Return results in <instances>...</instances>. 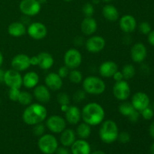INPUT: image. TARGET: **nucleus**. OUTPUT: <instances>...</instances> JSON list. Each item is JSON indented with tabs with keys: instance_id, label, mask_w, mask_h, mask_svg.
<instances>
[{
	"instance_id": "f257e3e1",
	"label": "nucleus",
	"mask_w": 154,
	"mask_h": 154,
	"mask_svg": "<svg viewBox=\"0 0 154 154\" xmlns=\"http://www.w3.org/2000/svg\"><path fill=\"white\" fill-rule=\"evenodd\" d=\"M105 117L103 107L96 102H89L81 110V119L90 126L100 125L104 121Z\"/></svg>"
},
{
	"instance_id": "f03ea898",
	"label": "nucleus",
	"mask_w": 154,
	"mask_h": 154,
	"mask_svg": "<svg viewBox=\"0 0 154 154\" xmlns=\"http://www.w3.org/2000/svg\"><path fill=\"white\" fill-rule=\"evenodd\" d=\"M48 117V110L39 102L32 103L25 108L22 114L24 123L29 126L43 123Z\"/></svg>"
},
{
	"instance_id": "7ed1b4c3",
	"label": "nucleus",
	"mask_w": 154,
	"mask_h": 154,
	"mask_svg": "<svg viewBox=\"0 0 154 154\" xmlns=\"http://www.w3.org/2000/svg\"><path fill=\"white\" fill-rule=\"evenodd\" d=\"M99 135L100 139L105 144H112L118 138L119 128L116 122L107 120L101 123Z\"/></svg>"
},
{
	"instance_id": "20e7f679",
	"label": "nucleus",
	"mask_w": 154,
	"mask_h": 154,
	"mask_svg": "<svg viewBox=\"0 0 154 154\" xmlns=\"http://www.w3.org/2000/svg\"><path fill=\"white\" fill-rule=\"evenodd\" d=\"M82 87L87 94L99 96L105 91L106 84L101 78L90 75L84 78L82 83Z\"/></svg>"
},
{
	"instance_id": "39448f33",
	"label": "nucleus",
	"mask_w": 154,
	"mask_h": 154,
	"mask_svg": "<svg viewBox=\"0 0 154 154\" xmlns=\"http://www.w3.org/2000/svg\"><path fill=\"white\" fill-rule=\"evenodd\" d=\"M38 147L39 150L44 154L55 153L59 147L57 138L52 134H44L38 141Z\"/></svg>"
},
{
	"instance_id": "423d86ee",
	"label": "nucleus",
	"mask_w": 154,
	"mask_h": 154,
	"mask_svg": "<svg viewBox=\"0 0 154 154\" xmlns=\"http://www.w3.org/2000/svg\"><path fill=\"white\" fill-rule=\"evenodd\" d=\"M65 66L69 69H76L81 65L83 57L81 53L76 48H70L64 54L63 57Z\"/></svg>"
},
{
	"instance_id": "0eeeda50",
	"label": "nucleus",
	"mask_w": 154,
	"mask_h": 154,
	"mask_svg": "<svg viewBox=\"0 0 154 154\" xmlns=\"http://www.w3.org/2000/svg\"><path fill=\"white\" fill-rule=\"evenodd\" d=\"M45 126L52 133L60 134L66 129V120L60 115H52L47 118Z\"/></svg>"
},
{
	"instance_id": "6e6552de",
	"label": "nucleus",
	"mask_w": 154,
	"mask_h": 154,
	"mask_svg": "<svg viewBox=\"0 0 154 154\" xmlns=\"http://www.w3.org/2000/svg\"><path fill=\"white\" fill-rule=\"evenodd\" d=\"M19 8L23 14L31 17L40 13L42 5L38 0H21Z\"/></svg>"
},
{
	"instance_id": "1a4fd4ad",
	"label": "nucleus",
	"mask_w": 154,
	"mask_h": 154,
	"mask_svg": "<svg viewBox=\"0 0 154 154\" xmlns=\"http://www.w3.org/2000/svg\"><path fill=\"white\" fill-rule=\"evenodd\" d=\"M9 88L20 89L23 86V77L20 72L11 69L5 72L4 82Z\"/></svg>"
},
{
	"instance_id": "9d476101",
	"label": "nucleus",
	"mask_w": 154,
	"mask_h": 154,
	"mask_svg": "<svg viewBox=\"0 0 154 154\" xmlns=\"http://www.w3.org/2000/svg\"><path fill=\"white\" fill-rule=\"evenodd\" d=\"M113 95L119 101H126L131 94V88L126 80L115 82L113 87Z\"/></svg>"
},
{
	"instance_id": "9b49d317",
	"label": "nucleus",
	"mask_w": 154,
	"mask_h": 154,
	"mask_svg": "<svg viewBox=\"0 0 154 154\" xmlns=\"http://www.w3.org/2000/svg\"><path fill=\"white\" fill-rule=\"evenodd\" d=\"M26 33L35 40H42L48 35V28L41 22L31 23L26 27Z\"/></svg>"
},
{
	"instance_id": "f8f14e48",
	"label": "nucleus",
	"mask_w": 154,
	"mask_h": 154,
	"mask_svg": "<svg viewBox=\"0 0 154 154\" xmlns=\"http://www.w3.org/2000/svg\"><path fill=\"white\" fill-rule=\"evenodd\" d=\"M106 45V42L100 35H91L85 42V48L89 53L98 54L103 51Z\"/></svg>"
},
{
	"instance_id": "ddd939ff",
	"label": "nucleus",
	"mask_w": 154,
	"mask_h": 154,
	"mask_svg": "<svg viewBox=\"0 0 154 154\" xmlns=\"http://www.w3.org/2000/svg\"><path fill=\"white\" fill-rule=\"evenodd\" d=\"M132 60L135 63H142L147 56V50L145 45L141 42L135 43L130 51Z\"/></svg>"
},
{
	"instance_id": "4468645a",
	"label": "nucleus",
	"mask_w": 154,
	"mask_h": 154,
	"mask_svg": "<svg viewBox=\"0 0 154 154\" xmlns=\"http://www.w3.org/2000/svg\"><path fill=\"white\" fill-rule=\"evenodd\" d=\"M12 69L17 72H21L27 70L31 66L30 57L24 54H19L14 56L11 62Z\"/></svg>"
},
{
	"instance_id": "2eb2a0df",
	"label": "nucleus",
	"mask_w": 154,
	"mask_h": 154,
	"mask_svg": "<svg viewBox=\"0 0 154 154\" xmlns=\"http://www.w3.org/2000/svg\"><path fill=\"white\" fill-rule=\"evenodd\" d=\"M131 103L134 108L140 112L144 108L150 106V100L147 93L144 92H138L132 96Z\"/></svg>"
},
{
	"instance_id": "dca6fc26",
	"label": "nucleus",
	"mask_w": 154,
	"mask_h": 154,
	"mask_svg": "<svg viewBox=\"0 0 154 154\" xmlns=\"http://www.w3.org/2000/svg\"><path fill=\"white\" fill-rule=\"evenodd\" d=\"M120 28L122 31L126 34L132 33L136 29L137 21L135 17L131 14H125L120 17L119 21Z\"/></svg>"
},
{
	"instance_id": "f3484780",
	"label": "nucleus",
	"mask_w": 154,
	"mask_h": 154,
	"mask_svg": "<svg viewBox=\"0 0 154 154\" xmlns=\"http://www.w3.org/2000/svg\"><path fill=\"white\" fill-rule=\"evenodd\" d=\"M45 84L48 89L53 91H58L63 87V78L56 72H50L45 76Z\"/></svg>"
},
{
	"instance_id": "a211bd4d",
	"label": "nucleus",
	"mask_w": 154,
	"mask_h": 154,
	"mask_svg": "<svg viewBox=\"0 0 154 154\" xmlns=\"http://www.w3.org/2000/svg\"><path fill=\"white\" fill-rule=\"evenodd\" d=\"M33 97L39 103H48L51 100V92L46 85H37L33 90Z\"/></svg>"
},
{
	"instance_id": "6ab92c4d",
	"label": "nucleus",
	"mask_w": 154,
	"mask_h": 154,
	"mask_svg": "<svg viewBox=\"0 0 154 154\" xmlns=\"http://www.w3.org/2000/svg\"><path fill=\"white\" fill-rule=\"evenodd\" d=\"M65 119L69 124H78L81 120V111L75 105H69L65 111Z\"/></svg>"
},
{
	"instance_id": "aec40b11",
	"label": "nucleus",
	"mask_w": 154,
	"mask_h": 154,
	"mask_svg": "<svg viewBox=\"0 0 154 154\" xmlns=\"http://www.w3.org/2000/svg\"><path fill=\"white\" fill-rule=\"evenodd\" d=\"M97 21L93 17H85L81 23V32L87 36H91L97 31Z\"/></svg>"
},
{
	"instance_id": "412c9836",
	"label": "nucleus",
	"mask_w": 154,
	"mask_h": 154,
	"mask_svg": "<svg viewBox=\"0 0 154 154\" xmlns=\"http://www.w3.org/2000/svg\"><path fill=\"white\" fill-rule=\"evenodd\" d=\"M117 71H118V66L114 61H105L102 63L99 67V72L100 75L105 78H112Z\"/></svg>"
},
{
	"instance_id": "4be33fe9",
	"label": "nucleus",
	"mask_w": 154,
	"mask_h": 154,
	"mask_svg": "<svg viewBox=\"0 0 154 154\" xmlns=\"http://www.w3.org/2000/svg\"><path fill=\"white\" fill-rule=\"evenodd\" d=\"M72 154H90L91 147L90 143L84 139L76 140L71 146Z\"/></svg>"
},
{
	"instance_id": "5701e85b",
	"label": "nucleus",
	"mask_w": 154,
	"mask_h": 154,
	"mask_svg": "<svg viewBox=\"0 0 154 154\" xmlns=\"http://www.w3.org/2000/svg\"><path fill=\"white\" fill-rule=\"evenodd\" d=\"M8 33L11 37L20 38L26 34V26L20 21L13 22L8 27Z\"/></svg>"
},
{
	"instance_id": "b1692460",
	"label": "nucleus",
	"mask_w": 154,
	"mask_h": 154,
	"mask_svg": "<svg viewBox=\"0 0 154 154\" xmlns=\"http://www.w3.org/2000/svg\"><path fill=\"white\" fill-rule=\"evenodd\" d=\"M38 66L43 70H48L51 69L54 64V59L51 54L48 52H41L38 54Z\"/></svg>"
},
{
	"instance_id": "393cba45",
	"label": "nucleus",
	"mask_w": 154,
	"mask_h": 154,
	"mask_svg": "<svg viewBox=\"0 0 154 154\" xmlns=\"http://www.w3.org/2000/svg\"><path fill=\"white\" fill-rule=\"evenodd\" d=\"M76 132L72 129H65L60 133V141L64 147H69L76 141Z\"/></svg>"
},
{
	"instance_id": "a878e982",
	"label": "nucleus",
	"mask_w": 154,
	"mask_h": 154,
	"mask_svg": "<svg viewBox=\"0 0 154 154\" xmlns=\"http://www.w3.org/2000/svg\"><path fill=\"white\" fill-rule=\"evenodd\" d=\"M39 83V76L36 72H28L23 76V86L27 89H34Z\"/></svg>"
},
{
	"instance_id": "bb28decb",
	"label": "nucleus",
	"mask_w": 154,
	"mask_h": 154,
	"mask_svg": "<svg viewBox=\"0 0 154 154\" xmlns=\"http://www.w3.org/2000/svg\"><path fill=\"white\" fill-rule=\"evenodd\" d=\"M102 15L105 19L111 22H115L120 17V14L117 8L111 4L105 5L102 8Z\"/></svg>"
},
{
	"instance_id": "cd10ccee",
	"label": "nucleus",
	"mask_w": 154,
	"mask_h": 154,
	"mask_svg": "<svg viewBox=\"0 0 154 154\" xmlns=\"http://www.w3.org/2000/svg\"><path fill=\"white\" fill-rule=\"evenodd\" d=\"M91 126L87 123H79L77 126L76 135L79 137L80 139H87L91 135Z\"/></svg>"
},
{
	"instance_id": "c85d7f7f",
	"label": "nucleus",
	"mask_w": 154,
	"mask_h": 154,
	"mask_svg": "<svg viewBox=\"0 0 154 154\" xmlns=\"http://www.w3.org/2000/svg\"><path fill=\"white\" fill-rule=\"evenodd\" d=\"M118 111L120 113V114H122L124 117H128L135 111V109L132 106L131 102L123 101L118 106Z\"/></svg>"
},
{
	"instance_id": "c756f323",
	"label": "nucleus",
	"mask_w": 154,
	"mask_h": 154,
	"mask_svg": "<svg viewBox=\"0 0 154 154\" xmlns=\"http://www.w3.org/2000/svg\"><path fill=\"white\" fill-rule=\"evenodd\" d=\"M121 72L123 74L124 80L127 81V80H130L135 77L136 69L132 64H126L123 67Z\"/></svg>"
},
{
	"instance_id": "7c9ffc66",
	"label": "nucleus",
	"mask_w": 154,
	"mask_h": 154,
	"mask_svg": "<svg viewBox=\"0 0 154 154\" xmlns=\"http://www.w3.org/2000/svg\"><path fill=\"white\" fill-rule=\"evenodd\" d=\"M32 99L33 96L31 93L27 91H20L17 102L20 105H24V106H28L30 104H32Z\"/></svg>"
},
{
	"instance_id": "2f4dec72",
	"label": "nucleus",
	"mask_w": 154,
	"mask_h": 154,
	"mask_svg": "<svg viewBox=\"0 0 154 154\" xmlns=\"http://www.w3.org/2000/svg\"><path fill=\"white\" fill-rule=\"evenodd\" d=\"M68 78L72 84H79L80 83L83 81V74L77 69H72V70H70Z\"/></svg>"
},
{
	"instance_id": "473e14b6",
	"label": "nucleus",
	"mask_w": 154,
	"mask_h": 154,
	"mask_svg": "<svg viewBox=\"0 0 154 154\" xmlns=\"http://www.w3.org/2000/svg\"><path fill=\"white\" fill-rule=\"evenodd\" d=\"M57 101L60 105H69L70 104V96L68 93L61 92L57 96Z\"/></svg>"
},
{
	"instance_id": "72a5a7b5",
	"label": "nucleus",
	"mask_w": 154,
	"mask_h": 154,
	"mask_svg": "<svg viewBox=\"0 0 154 154\" xmlns=\"http://www.w3.org/2000/svg\"><path fill=\"white\" fill-rule=\"evenodd\" d=\"M82 12L84 14L85 17H93L95 13L94 6L92 3L87 2L82 7Z\"/></svg>"
},
{
	"instance_id": "f704fd0d",
	"label": "nucleus",
	"mask_w": 154,
	"mask_h": 154,
	"mask_svg": "<svg viewBox=\"0 0 154 154\" xmlns=\"http://www.w3.org/2000/svg\"><path fill=\"white\" fill-rule=\"evenodd\" d=\"M45 129H46V126L44 125L42 123H40L33 126L32 132L36 136L41 137L45 134Z\"/></svg>"
},
{
	"instance_id": "c9c22d12",
	"label": "nucleus",
	"mask_w": 154,
	"mask_h": 154,
	"mask_svg": "<svg viewBox=\"0 0 154 154\" xmlns=\"http://www.w3.org/2000/svg\"><path fill=\"white\" fill-rule=\"evenodd\" d=\"M138 30H139L141 34L147 35L152 31V27L148 22L143 21L138 26Z\"/></svg>"
},
{
	"instance_id": "e433bc0d",
	"label": "nucleus",
	"mask_w": 154,
	"mask_h": 154,
	"mask_svg": "<svg viewBox=\"0 0 154 154\" xmlns=\"http://www.w3.org/2000/svg\"><path fill=\"white\" fill-rule=\"evenodd\" d=\"M140 115L145 120H150L154 116V111L150 106L140 111Z\"/></svg>"
},
{
	"instance_id": "4c0bfd02",
	"label": "nucleus",
	"mask_w": 154,
	"mask_h": 154,
	"mask_svg": "<svg viewBox=\"0 0 154 154\" xmlns=\"http://www.w3.org/2000/svg\"><path fill=\"white\" fill-rule=\"evenodd\" d=\"M20 93V89L17 88H9L8 90V98L12 102H17Z\"/></svg>"
},
{
	"instance_id": "58836bf2",
	"label": "nucleus",
	"mask_w": 154,
	"mask_h": 154,
	"mask_svg": "<svg viewBox=\"0 0 154 154\" xmlns=\"http://www.w3.org/2000/svg\"><path fill=\"white\" fill-rule=\"evenodd\" d=\"M86 96H87V93L83 89L77 90L73 95V100L75 102H81L86 99Z\"/></svg>"
},
{
	"instance_id": "ea45409f",
	"label": "nucleus",
	"mask_w": 154,
	"mask_h": 154,
	"mask_svg": "<svg viewBox=\"0 0 154 154\" xmlns=\"http://www.w3.org/2000/svg\"><path fill=\"white\" fill-rule=\"evenodd\" d=\"M117 140H118L120 143H122V144H127V143H129V141H130L131 135L128 132L123 131V132H119Z\"/></svg>"
},
{
	"instance_id": "a19ab883",
	"label": "nucleus",
	"mask_w": 154,
	"mask_h": 154,
	"mask_svg": "<svg viewBox=\"0 0 154 154\" xmlns=\"http://www.w3.org/2000/svg\"><path fill=\"white\" fill-rule=\"evenodd\" d=\"M70 70H71L70 69H69L67 66L64 65V66H61V67L58 69V72H57V74L60 75V78L64 79V78H68V76H69V72H70Z\"/></svg>"
},
{
	"instance_id": "79ce46f5",
	"label": "nucleus",
	"mask_w": 154,
	"mask_h": 154,
	"mask_svg": "<svg viewBox=\"0 0 154 154\" xmlns=\"http://www.w3.org/2000/svg\"><path fill=\"white\" fill-rule=\"evenodd\" d=\"M139 118H140V112L139 111H136V110H135V111H134V112L132 113L129 117H128L129 120L130 122H132V123H136V122L138 121Z\"/></svg>"
},
{
	"instance_id": "37998d69",
	"label": "nucleus",
	"mask_w": 154,
	"mask_h": 154,
	"mask_svg": "<svg viewBox=\"0 0 154 154\" xmlns=\"http://www.w3.org/2000/svg\"><path fill=\"white\" fill-rule=\"evenodd\" d=\"M56 154H72L71 150L68 149V147L62 146V147H58L55 152Z\"/></svg>"
},
{
	"instance_id": "c03bdc74",
	"label": "nucleus",
	"mask_w": 154,
	"mask_h": 154,
	"mask_svg": "<svg viewBox=\"0 0 154 154\" xmlns=\"http://www.w3.org/2000/svg\"><path fill=\"white\" fill-rule=\"evenodd\" d=\"M113 79L114 80L115 82H119V81H121L123 80H124L123 78V75L122 74L121 71H117V72L114 73V75H113Z\"/></svg>"
},
{
	"instance_id": "a18cd8bd",
	"label": "nucleus",
	"mask_w": 154,
	"mask_h": 154,
	"mask_svg": "<svg viewBox=\"0 0 154 154\" xmlns=\"http://www.w3.org/2000/svg\"><path fill=\"white\" fill-rule=\"evenodd\" d=\"M147 41L151 46L154 47V30H152L148 35H147Z\"/></svg>"
},
{
	"instance_id": "49530a36",
	"label": "nucleus",
	"mask_w": 154,
	"mask_h": 154,
	"mask_svg": "<svg viewBox=\"0 0 154 154\" xmlns=\"http://www.w3.org/2000/svg\"><path fill=\"white\" fill-rule=\"evenodd\" d=\"M20 22L22 23H23L24 25H29L31 23H30V17L26 16V15H23V14L22 17L20 18Z\"/></svg>"
},
{
	"instance_id": "de8ad7c7",
	"label": "nucleus",
	"mask_w": 154,
	"mask_h": 154,
	"mask_svg": "<svg viewBox=\"0 0 154 154\" xmlns=\"http://www.w3.org/2000/svg\"><path fill=\"white\" fill-rule=\"evenodd\" d=\"M30 64L31 66H38V56H33V57H30Z\"/></svg>"
},
{
	"instance_id": "09e8293b",
	"label": "nucleus",
	"mask_w": 154,
	"mask_h": 154,
	"mask_svg": "<svg viewBox=\"0 0 154 154\" xmlns=\"http://www.w3.org/2000/svg\"><path fill=\"white\" fill-rule=\"evenodd\" d=\"M74 43H75V45L76 46H81V45H82L84 44V39L81 37H80V36H78L74 40Z\"/></svg>"
},
{
	"instance_id": "8fccbe9b",
	"label": "nucleus",
	"mask_w": 154,
	"mask_h": 154,
	"mask_svg": "<svg viewBox=\"0 0 154 154\" xmlns=\"http://www.w3.org/2000/svg\"><path fill=\"white\" fill-rule=\"evenodd\" d=\"M149 134H150V137L154 139V121L152 122L149 126Z\"/></svg>"
},
{
	"instance_id": "3c124183",
	"label": "nucleus",
	"mask_w": 154,
	"mask_h": 154,
	"mask_svg": "<svg viewBox=\"0 0 154 154\" xmlns=\"http://www.w3.org/2000/svg\"><path fill=\"white\" fill-rule=\"evenodd\" d=\"M5 71L0 68V83L4 82V76H5Z\"/></svg>"
},
{
	"instance_id": "603ef678",
	"label": "nucleus",
	"mask_w": 154,
	"mask_h": 154,
	"mask_svg": "<svg viewBox=\"0 0 154 154\" xmlns=\"http://www.w3.org/2000/svg\"><path fill=\"white\" fill-rule=\"evenodd\" d=\"M141 70L143 72H144V74H147V73H149V72H150V68L148 67V66H146V69H144V64L142 65L141 67Z\"/></svg>"
},
{
	"instance_id": "864d4df0",
	"label": "nucleus",
	"mask_w": 154,
	"mask_h": 154,
	"mask_svg": "<svg viewBox=\"0 0 154 154\" xmlns=\"http://www.w3.org/2000/svg\"><path fill=\"white\" fill-rule=\"evenodd\" d=\"M3 62H4V57H3L2 53V51H0V68H1L2 66Z\"/></svg>"
},
{
	"instance_id": "5fc2aeb1",
	"label": "nucleus",
	"mask_w": 154,
	"mask_h": 154,
	"mask_svg": "<svg viewBox=\"0 0 154 154\" xmlns=\"http://www.w3.org/2000/svg\"><path fill=\"white\" fill-rule=\"evenodd\" d=\"M90 154H106V153H105L104 151H102V150H95V151H93V153H91Z\"/></svg>"
},
{
	"instance_id": "6e6d98bb",
	"label": "nucleus",
	"mask_w": 154,
	"mask_h": 154,
	"mask_svg": "<svg viewBox=\"0 0 154 154\" xmlns=\"http://www.w3.org/2000/svg\"><path fill=\"white\" fill-rule=\"evenodd\" d=\"M150 154H154V142L151 144V145H150Z\"/></svg>"
},
{
	"instance_id": "4d7b16f0",
	"label": "nucleus",
	"mask_w": 154,
	"mask_h": 154,
	"mask_svg": "<svg viewBox=\"0 0 154 154\" xmlns=\"http://www.w3.org/2000/svg\"><path fill=\"white\" fill-rule=\"evenodd\" d=\"M93 2V4L94 5H98L101 2V0H92Z\"/></svg>"
},
{
	"instance_id": "13d9d810",
	"label": "nucleus",
	"mask_w": 154,
	"mask_h": 154,
	"mask_svg": "<svg viewBox=\"0 0 154 154\" xmlns=\"http://www.w3.org/2000/svg\"><path fill=\"white\" fill-rule=\"evenodd\" d=\"M38 2L40 3L41 5L45 4V3L47 2V0H38Z\"/></svg>"
},
{
	"instance_id": "bf43d9fd",
	"label": "nucleus",
	"mask_w": 154,
	"mask_h": 154,
	"mask_svg": "<svg viewBox=\"0 0 154 154\" xmlns=\"http://www.w3.org/2000/svg\"><path fill=\"white\" fill-rule=\"evenodd\" d=\"M101 1H102V2H112L113 0H101Z\"/></svg>"
},
{
	"instance_id": "052dcab7",
	"label": "nucleus",
	"mask_w": 154,
	"mask_h": 154,
	"mask_svg": "<svg viewBox=\"0 0 154 154\" xmlns=\"http://www.w3.org/2000/svg\"><path fill=\"white\" fill-rule=\"evenodd\" d=\"M63 1L66 2H72V1H73V0H63Z\"/></svg>"
},
{
	"instance_id": "680f3d73",
	"label": "nucleus",
	"mask_w": 154,
	"mask_h": 154,
	"mask_svg": "<svg viewBox=\"0 0 154 154\" xmlns=\"http://www.w3.org/2000/svg\"><path fill=\"white\" fill-rule=\"evenodd\" d=\"M153 110L154 111V101H153Z\"/></svg>"
}]
</instances>
